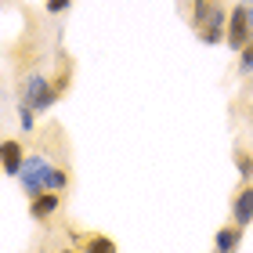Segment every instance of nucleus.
Listing matches in <instances>:
<instances>
[{
	"mask_svg": "<svg viewBox=\"0 0 253 253\" xmlns=\"http://www.w3.org/2000/svg\"><path fill=\"white\" fill-rule=\"evenodd\" d=\"M228 15L232 11H224L221 0H192V26L206 47L228 40Z\"/></svg>",
	"mask_w": 253,
	"mask_h": 253,
	"instance_id": "nucleus-1",
	"label": "nucleus"
},
{
	"mask_svg": "<svg viewBox=\"0 0 253 253\" xmlns=\"http://www.w3.org/2000/svg\"><path fill=\"white\" fill-rule=\"evenodd\" d=\"M65 84H69V73H62L58 84H51L43 73H29L22 80V105H29L33 112H47V109H54V101L65 90Z\"/></svg>",
	"mask_w": 253,
	"mask_h": 253,
	"instance_id": "nucleus-2",
	"label": "nucleus"
},
{
	"mask_svg": "<svg viewBox=\"0 0 253 253\" xmlns=\"http://www.w3.org/2000/svg\"><path fill=\"white\" fill-rule=\"evenodd\" d=\"M47 174H51V163H47L43 156H37V152H33V156L26 159V167H22V174H18V185H22V192H26L29 199L43 195V192H47Z\"/></svg>",
	"mask_w": 253,
	"mask_h": 253,
	"instance_id": "nucleus-3",
	"label": "nucleus"
},
{
	"mask_svg": "<svg viewBox=\"0 0 253 253\" xmlns=\"http://www.w3.org/2000/svg\"><path fill=\"white\" fill-rule=\"evenodd\" d=\"M253 40V26H250V4H235L232 15H228V47L232 51H243L246 43Z\"/></svg>",
	"mask_w": 253,
	"mask_h": 253,
	"instance_id": "nucleus-4",
	"label": "nucleus"
},
{
	"mask_svg": "<svg viewBox=\"0 0 253 253\" xmlns=\"http://www.w3.org/2000/svg\"><path fill=\"white\" fill-rule=\"evenodd\" d=\"M26 145L18 141V137H4V145H0V167H4L7 177H18L22 167H26Z\"/></svg>",
	"mask_w": 253,
	"mask_h": 253,
	"instance_id": "nucleus-5",
	"label": "nucleus"
},
{
	"mask_svg": "<svg viewBox=\"0 0 253 253\" xmlns=\"http://www.w3.org/2000/svg\"><path fill=\"white\" fill-rule=\"evenodd\" d=\"M80 253H120V246L112 243V235H101V232H69Z\"/></svg>",
	"mask_w": 253,
	"mask_h": 253,
	"instance_id": "nucleus-6",
	"label": "nucleus"
},
{
	"mask_svg": "<svg viewBox=\"0 0 253 253\" xmlns=\"http://www.w3.org/2000/svg\"><path fill=\"white\" fill-rule=\"evenodd\" d=\"M232 224H239V228L253 224V185H243L235 192V199H232Z\"/></svg>",
	"mask_w": 253,
	"mask_h": 253,
	"instance_id": "nucleus-7",
	"label": "nucleus"
},
{
	"mask_svg": "<svg viewBox=\"0 0 253 253\" xmlns=\"http://www.w3.org/2000/svg\"><path fill=\"white\" fill-rule=\"evenodd\" d=\"M62 210V192H43L37 199H29V217L33 221H51Z\"/></svg>",
	"mask_w": 253,
	"mask_h": 253,
	"instance_id": "nucleus-8",
	"label": "nucleus"
},
{
	"mask_svg": "<svg viewBox=\"0 0 253 253\" xmlns=\"http://www.w3.org/2000/svg\"><path fill=\"white\" fill-rule=\"evenodd\" d=\"M239 243H243V228H239V224L217 228V235H213V250H217V253H235Z\"/></svg>",
	"mask_w": 253,
	"mask_h": 253,
	"instance_id": "nucleus-9",
	"label": "nucleus"
},
{
	"mask_svg": "<svg viewBox=\"0 0 253 253\" xmlns=\"http://www.w3.org/2000/svg\"><path fill=\"white\" fill-rule=\"evenodd\" d=\"M235 170H239V177H243V185H250V177H253V152L235 148Z\"/></svg>",
	"mask_w": 253,
	"mask_h": 253,
	"instance_id": "nucleus-10",
	"label": "nucleus"
},
{
	"mask_svg": "<svg viewBox=\"0 0 253 253\" xmlns=\"http://www.w3.org/2000/svg\"><path fill=\"white\" fill-rule=\"evenodd\" d=\"M69 188V170L65 167H51L47 174V192H65Z\"/></svg>",
	"mask_w": 253,
	"mask_h": 253,
	"instance_id": "nucleus-11",
	"label": "nucleus"
},
{
	"mask_svg": "<svg viewBox=\"0 0 253 253\" xmlns=\"http://www.w3.org/2000/svg\"><path fill=\"white\" fill-rule=\"evenodd\" d=\"M239 73H243V76H250V73H253V40L246 43L243 51H239Z\"/></svg>",
	"mask_w": 253,
	"mask_h": 253,
	"instance_id": "nucleus-12",
	"label": "nucleus"
},
{
	"mask_svg": "<svg viewBox=\"0 0 253 253\" xmlns=\"http://www.w3.org/2000/svg\"><path fill=\"white\" fill-rule=\"evenodd\" d=\"M33 116H37V112H33L29 105H18V123H22V130H33V123H37V120H33Z\"/></svg>",
	"mask_w": 253,
	"mask_h": 253,
	"instance_id": "nucleus-13",
	"label": "nucleus"
},
{
	"mask_svg": "<svg viewBox=\"0 0 253 253\" xmlns=\"http://www.w3.org/2000/svg\"><path fill=\"white\" fill-rule=\"evenodd\" d=\"M69 4H73V0H47V11L51 15H62V11H69Z\"/></svg>",
	"mask_w": 253,
	"mask_h": 253,
	"instance_id": "nucleus-14",
	"label": "nucleus"
},
{
	"mask_svg": "<svg viewBox=\"0 0 253 253\" xmlns=\"http://www.w3.org/2000/svg\"><path fill=\"white\" fill-rule=\"evenodd\" d=\"M250 26H253V0H250Z\"/></svg>",
	"mask_w": 253,
	"mask_h": 253,
	"instance_id": "nucleus-15",
	"label": "nucleus"
},
{
	"mask_svg": "<svg viewBox=\"0 0 253 253\" xmlns=\"http://www.w3.org/2000/svg\"><path fill=\"white\" fill-rule=\"evenodd\" d=\"M58 253H80V250H58Z\"/></svg>",
	"mask_w": 253,
	"mask_h": 253,
	"instance_id": "nucleus-16",
	"label": "nucleus"
}]
</instances>
